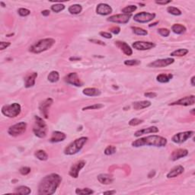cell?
I'll use <instances>...</instances> for the list:
<instances>
[{
  "label": "cell",
  "instance_id": "obj_41",
  "mask_svg": "<svg viewBox=\"0 0 195 195\" xmlns=\"http://www.w3.org/2000/svg\"><path fill=\"white\" fill-rule=\"evenodd\" d=\"M18 15L20 16L26 17L31 14V11L27 9H25V8H21V9H19L18 10Z\"/></svg>",
  "mask_w": 195,
  "mask_h": 195
},
{
  "label": "cell",
  "instance_id": "obj_19",
  "mask_svg": "<svg viewBox=\"0 0 195 195\" xmlns=\"http://www.w3.org/2000/svg\"><path fill=\"white\" fill-rule=\"evenodd\" d=\"M66 138V135L63 132L60 131H54L53 132L52 136L50 139V142L51 143H60V142L63 141Z\"/></svg>",
  "mask_w": 195,
  "mask_h": 195
},
{
  "label": "cell",
  "instance_id": "obj_48",
  "mask_svg": "<svg viewBox=\"0 0 195 195\" xmlns=\"http://www.w3.org/2000/svg\"><path fill=\"white\" fill-rule=\"evenodd\" d=\"M144 96L146 97H150V98H154V97H156V96H157V94L156 92H149L144 93Z\"/></svg>",
  "mask_w": 195,
  "mask_h": 195
},
{
  "label": "cell",
  "instance_id": "obj_39",
  "mask_svg": "<svg viewBox=\"0 0 195 195\" xmlns=\"http://www.w3.org/2000/svg\"><path fill=\"white\" fill-rule=\"evenodd\" d=\"M117 151L116 147L114 146H108L105 149V154L106 156H111V155L114 154Z\"/></svg>",
  "mask_w": 195,
  "mask_h": 195
},
{
  "label": "cell",
  "instance_id": "obj_24",
  "mask_svg": "<svg viewBox=\"0 0 195 195\" xmlns=\"http://www.w3.org/2000/svg\"><path fill=\"white\" fill-rule=\"evenodd\" d=\"M37 77H38V73H31V75H29V76L26 78V79H25V88L28 89V88L33 87L35 85V81H36Z\"/></svg>",
  "mask_w": 195,
  "mask_h": 195
},
{
  "label": "cell",
  "instance_id": "obj_53",
  "mask_svg": "<svg viewBox=\"0 0 195 195\" xmlns=\"http://www.w3.org/2000/svg\"><path fill=\"white\" fill-rule=\"evenodd\" d=\"M155 175H156V171H154V170L151 171V172H149V174L148 175V177L149 178H153V177H154Z\"/></svg>",
  "mask_w": 195,
  "mask_h": 195
},
{
  "label": "cell",
  "instance_id": "obj_5",
  "mask_svg": "<svg viewBox=\"0 0 195 195\" xmlns=\"http://www.w3.org/2000/svg\"><path fill=\"white\" fill-rule=\"evenodd\" d=\"M34 125L33 132L36 137L39 138H44L47 133V125L44 120L38 116L34 117Z\"/></svg>",
  "mask_w": 195,
  "mask_h": 195
},
{
  "label": "cell",
  "instance_id": "obj_4",
  "mask_svg": "<svg viewBox=\"0 0 195 195\" xmlns=\"http://www.w3.org/2000/svg\"><path fill=\"white\" fill-rule=\"evenodd\" d=\"M87 141L88 137H82L76 139L74 141L72 142L68 146L66 147L64 149V154L68 155V156L76 154L83 148V146L87 143Z\"/></svg>",
  "mask_w": 195,
  "mask_h": 195
},
{
  "label": "cell",
  "instance_id": "obj_11",
  "mask_svg": "<svg viewBox=\"0 0 195 195\" xmlns=\"http://www.w3.org/2000/svg\"><path fill=\"white\" fill-rule=\"evenodd\" d=\"M64 80L66 83L73 86H76V87H81L83 86V82L80 80L79 76L76 73H70L66 76Z\"/></svg>",
  "mask_w": 195,
  "mask_h": 195
},
{
  "label": "cell",
  "instance_id": "obj_44",
  "mask_svg": "<svg viewBox=\"0 0 195 195\" xmlns=\"http://www.w3.org/2000/svg\"><path fill=\"white\" fill-rule=\"evenodd\" d=\"M158 33L160 35H162V37H169V34H170V31L167 28H159L158 30Z\"/></svg>",
  "mask_w": 195,
  "mask_h": 195
},
{
  "label": "cell",
  "instance_id": "obj_20",
  "mask_svg": "<svg viewBox=\"0 0 195 195\" xmlns=\"http://www.w3.org/2000/svg\"><path fill=\"white\" fill-rule=\"evenodd\" d=\"M185 171V168L182 165H177L174 167L173 169H171L170 172L167 174L166 177L168 178H173L175 177H178V175H181Z\"/></svg>",
  "mask_w": 195,
  "mask_h": 195
},
{
  "label": "cell",
  "instance_id": "obj_33",
  "mask_svg": "<svg viewBox=\"0 0 195 195\" xmlns=\"http://www.w3.org/2000/svg\"><path fill=\"white\" fill-rule=\"evenodd\" d=\"M47 79L50 82L54 83L57 82L60 79V74L57 71H52L49 73L48 76H47Z\"/></svg>",
  "mask_w": 195,
  "mask_h": 195
},
{
  "label": "cell",
  "instance_id": "obj_34",
  "mask_svg": "<svg viewBox=\"0 0 195 195\" xmlns=\"http://www.w3.org/2000/svg\"><path fill=\"white\" fill-rule=\"evenodd\" d=\"M131 29L133 30V32L137 35H140V36H146L148 34V31L146 30L143 29L139 27H131Z\"/></svg>",
  "mask_w": 195,
  "mask_h": 195
},
{
  "label": "cell",
  "instance_id": "obj_8",
  "mask_svg": "<svg viewBox=\"0 0 195 195\" xmlns=\"http://www.w3.org/2000/svg\"><path fill=\"white\" fill-rule=\"evenodd\" d=\"M194 132L192 130L178 133L175 134V135L172 137V142H174V143L181 144V143H185L187 140L190 139L191 137H192L193 136H194Z\"/></svg>",
  "mask_w": 195,
  "mask_h": 195
},
{
  "label": "cell",
  "instance_id": "obj_52",
  "mask_svg": "<svg viewBox=\"0 0 195 195\" xmlns=\"http://www.w3.org/2000/svg\"><path fill=\"white\" fill-rule=\"evenodd\" d=\"M50 12L49 10H44L41 12V14H42L44 16H48V15H50Z\"/></svg>",
  "mask_w": 195,
  "mask_h": 195
},
{
  "label": "cell",
  "instance_id": "obj_55",
  "mask_svg": "<svg viewBox=\"0 0 195 195\" xmlns=\"http://www.w3.org/2000/svg\"><path fill=\"white\" fill-rule=\"evenodd\" d=\"M81 58H79V57H72L70 58V61H75V60H80Z\"/></svg>",
  "mask_w": 195,
  "mask_h": 195
},
{
  "label": "cell",
  "instance_id": "obj_10",
  "mask_svg": "<svg viewBox=\"0 0 195 195\" xmlns=\"http://www.w3.org/2000/svg\"><path fill=\"white\" fill-rule=\"evenodd\" d=\"M132 17V14H118V15H114L108 18V22H113V23L117 24H127L130 21V18Z\"/></svg>",
  "mask_w": 195,
  "mask_h": 195
},
{
  "label": "cell",
  "instance_id": "obj_32",
  "mask_svg": "<svg viewBox=\"0 0 195 195\" xmlns=\"http://www.w3.org/2000/svg\"><path fill=\"white\" fill-rule=\"evenodd\" d=\"M189 52L188 49L185 48H180L176 50H174L173 52H172L170 54L171 57H184L186 54H188V53Z\"/></svg>",
  "mask_w": 195,
  "mask_h": 195
},
{
  "label": "cell",
  "instance_id": "obj_37",
  "mask_svg": "<svg viewBox=\"0 0 195 195\" xmlns=\"http://www.w3.org/2000/svg\"><path fill=\"white\" fill-rule=\"evenodd\" d=\"M64 9H65V6L64 5L61 4V3L53 5V6H51V10H52L54 12H56V13H59V12L64 10Z\"/></svg>",
  "mask_w": 195,
  "mask_h": 195
},
{
  "label": "cell",
  "instance_id": "obj_36",
  "mask_svg": "<svg viewBox=\"0 0 195 195\" xmlns=\"http://www.w3.org/2000/svg\"><path fill=\"white\" fill-rule=\"evenodd\" d=\"M93 193L94 191L90 188H76V194H92Z\"/></svg>",
  "mask_w": 195,
  "mask_h": 195
},
{
  "label": "cell",
  "instance_id": "obj_14",
  "mask_svg": "<svg viewBox=\"0 0 195 195\" xmlns=\"http://www.w3.org/2000/svg\"><path fill=\"white\" fill-rule=\"evenodd\" d=\"M174 62H175V60L173 58L160 59V60H156L152 62L148 66L149 67H152V68H162V67H165L172 64Z\"/></svg>",
  "mask_w": 195,
  "mask_h": 195
},
{
  "label": "cell",
  "instance_id": "obj_2",
  "mask_svg": "<svg viewBox=\"0 0 195 195\" xmlns=\"http://www.w3.org/2000/svg\"><path fill=\"white\" fill-rule=\"evenodd\" d=\"M167 140L165 137L158 135H153L142 137L138 140H134L132 143V146L136 147V148L144 146L164 147L167 145Z\"/></svg>",
  "mask_w": 195,
  "mask_h": 195
},
{
  "label": "cell",
  "instance_id": "obj_3",
  "mask_svg": "<svg viewBox=\"0 0 195 195\" xmlns=\"http://www.w3.org/2000/svg\"><path fill=\"white\" fill-rule=\"evenodd\" d=\"M56 41L53 38H44L38 41L29 48V51L33 54H41L44 51L50 49L55 44Z\"/></svg>",
  "mask_w": 195,
  "mask_h": 195
},
{
  "label": "cell",
  "instance_id": "obj_13",
  "mask_svg": "<svg viewBox=\"0 0 195 195\" xmlns=\"http://www.w3.org/2000/svg\"><path fill=\"white\" fill-rule=\"evenodd\" d=\"M195 102V96L194 95H190V96L184 97L182 98L179 99L176 101L172 102L169 104L170 106H174V105H181V106H191L194 105Z\"/></svg>",
  "mask_w": 195,
  "mask_h": 195
},
{
  "label": "cell",
  "instance_id": "obj_9",
  "mask_svg": "<svg viewBox=\"0 0 195 195\" xmlns=\"http://www.w3.org/2000/svg\"><path fill=\"white\" fill-rule=\"evenodd\" d=\"M156 18V14L149 13V12H142L136 14L133 16V20L138 23H147Z\"/></svg>",
  "mask_w": 195,
  "mask_h": 195
},
{
  "label": "cell",
  "instance_id": "obj_58",
  "mask_svg": "<svg viewBox=\"0 0 195 195\" xmlns=\"http://www.w3.org/2000/svg\"><path fill=\"white\" fill-rule=\"evenodd\" d=\"M0 4H1L2 6V7H5V6H6V5H5V3L2 2H0Z\"/></svg>",
  "mask_w": 195,
  "mask_h": 195
},
{
  "label": "cell",
  "instance_id": "obj_57",
  "mask_svg": "<svg viewBox=\"0 0 195 195\" xmlns=\"http://www.w3.org/2000/svg\"><path fill=\"white\" fill-rule=\"evenodd\" d=\"M159 23V22H155V23H153V24H151V25H149V28H151V27H153V26H156V25H157V24Z\"/></svg>",
  "mask_w": 195,
  "mask_h": 195
},
{
  "label": "cell",
  "instance_id": "obj_30",
  "mask_svg": "<svg viewBox=\"0 0 195 195\" xmlns=\"http://www.w3.org/2000/svg\"><path fill=\"white\" fill-rule=\"evenodd\" d=\"M34 156L37 159L41 161H47L48 159V155L44 150L39 149L34 153Z\"/></svg>",
  "mask_w": 195,
  "mask_h": 195
},
{
  "label": "cell",
  "instance_id": "obj_31",
  "mask_svg": "<svg viewBox=\"0 0 195 195\" xmlns=\"http://www.w3.org/2000/svg\"><path fill=\"white\" fill-rule=\"evenodd\" d=\"M31 190L27 186H19L15 189V194L28 195L31 194Z\"/></svg>",
  "mask_w": 195,
  "mask_h": 195
},
{
  "label": "cell",
  "instance_id": "obj_38",
  "mask_svg": "<svg viewBox=\"0 0 195 195\" xmlns=\"http://www.w3.org/2000/svg\"><path fill=\"white\" fill-rule=\"evenodd\" d=\"M137 6H134V5H131V6H126L124 9H122V12L124 14H132L133 12L137 10Z\"/></svg>",
  "mask_w": 195,
  "mask_h": 195
},
{
  "label": "cell",
  "instance_id": "obj_56",
  "mask_svg": "<svg viewBox=\"0 0 195 195\" xmlns=\"http://www.w3.org/2000/svg\"><path fill=\"white\" fill-rule=\"evenodd\" d=\"M194 79H195V76H192V78H191V86H195Z\"/></svg>",
  "mask_w": 195,
  "mask_h": 195
},
{
  "label": "cell",
  "instance_id": "obj_16",
  "mask_svg": "<svg viewBox=\"0 0 195 195\" xmlns=\"http://www.w3.org/2000/svg\"><path fill=\"white\" fill-rule=\"evenodd\" d=\"M53 102H54L53 99L50 98V97H48V98L45 99V100H44V101L41 104V105H40L39 106L40 111H41V114H42L43 116H44V117L46 118V119L48 118L49 108L52 105Z\"/></svg>",
  "mask_w": 195,
  "mask_h": 195
},
{
  "label": "cell",
  "instance_id": "obj_17",
  "mask_svg": "<svg viewBox=\"0 0 195 195\" xmlns=\"http://www.w3.org/2000/svg\"><path fill=\"white\" fill-rule=\"evenodd\" d=\"M113 12V9L109 5L105 3H100L97 6L96 12L100 15H110Z\"/></svg>",
  "mask_w": 195,
  "mask_h": 195
},
{
  "label": "cell",
  "instance_id": "obj_59",
  "mask_svg": "<svg viewBox=\"0 0 195 195\" xmlns=\"http://www.w3.org/2000/svg\"><path fill=\"white\" fill-rule=\"evenodd\" d=\"M192 114H194V109H192Z\"/></svg>",
  "mask_w": 195,
  "mask_h": 195
},
{
  "label": "cell",
  "instance_id": "obj_54",
  "mask_svg": "<svg viewBox=\"0 0 195 195\" xmlns=\"http://www.w3.org/2000/svg\"><path fill=\"white\" fill-rule=\"evenodd\" d=\"M104 194H116V191H105L103 193Z\"/></svg>",
  "mask_w": 195,
  "mask_h": 195
},
{
  "label": "cell",
  "instance_id": "obj_35",
  "mask_svg": "<svg viewBox=\"0 0 195 195\" xmlns=\"http://www.w3.org/2000/svg\"><path fill=\"white\" fill-rule=\"evenodd\" d=\"M167 12L171 15H176V16H178V15H181L182 14L181 11L180 9H178L176 7H174V6H169L167 8Z\"/></svg>",
  "mask_w": 195,
  "mask_h": 195
},
{
  "label": "cell",
  "instance_id": "obj_46",
  "mask_svg": "<svg viewBox=\"0 0 195 195\" xmlns=\"http://www.w3.org/2000/svg\"><path fill=\"white\" fill-rule=\"evenodd\" d=\"M99 34H100L102 38H106V39H111V38H112V35H111V34L109 32L101 31V32L99 33Z\"/></svg>",
  "mask_w": 195,
  "mask_h": 195
},
{
  "label": "cell",
  "instance_id": "obj_22",
  "mask_svg": "<svg viewBox=\"0 0 195 195\" xmlns=\"http://www.w3.org/2000/svg\"><path fill=\"white\" fill-rule=\"evenodd\" d=\"M159 131V128L156 127H147V128L142 129V130H137V132H135L134 133V136L137 137H140V136L145 135V134H149V133H156Z\"/></svg>",
  "mask_w": 195,
  "mask_h": 195
},
{
  "label": "cell",
  "instance_id": "obj_29",
  "mask_svg": "<svg viewBox=\"0 0 195 195\" xmlns=\"http://www.w3.org/2000/svg\"><path fill=\"white\" fill-rule=\"evenodd\" d=\"M68 11L70 14H72V15H78V14L82 12V7L79 4L72 5V6H70V7H69Z\"/></svg>",
  "mask_w": 195,
  "mask_h": 195
},
{
  "label": "cell",
  "instance_id": "obj_7",
  "mask_svg": "<svg viewBox=\"0 0 195 195\" xmlns=\"http://www.w3.org/2000/svg\"><path fill=\"white\" fill-rule=\"evenodd\" d=\"M27 124L25 122H19L11 126L8 130V133L12 137H18L26 131Z\"/></svg>",
  "mask_w": 195,
  "mask_h": 195
},
{
  "label": "cell",
  "instance_id": "obj_47",
  "mask_svg": "<svg viewBox=\"0 0 195 195\" xmlns=\"http://www.w3.org/2000/svg\"><path fill=\"white\" fill-rule=\"evenodd\" d=\"M10 45H11L10 42H3V41H2V42L0 43V50H3L9 47Z\"/></svg>",
  "mask_w": 195,
  "mask_h": 195
},
{
  "label": "cell",
  "instance_id": "obj_43",
  "mask_svg": "<svg viewBox=\"0 0 195 195\" xmlns=\"http://www.w3.org/2000/svg\"><path fill=\"white\" fill-rule=\"evenodd\" d=\"M143 122V120H140L139 118H133V119L130 120L129 121V125L130 126H133V127H135V126L139 125V124H142Z\"/></svg>",
  "mask_w": 195,
  "mask_h": 195
},
{
  "label": "cell",
  "instance_id": "obj_18",
  "mask_svg": "<svg viewBox=\"0 0 195 195\" xmlns=\"http://www.w3.org/2000/svg\"><path fill=\"white\" fill-rule=\"evenodd\" d=\"M188 155V151L185 149H178L176 150H174L172 153V160L176 161L178 159H181V158L185 157Z\"/></svg>",
  "mask_w": 195,
  "mask_h": 195
},
{
  "label": "cell",
  "instance_id": "obj_49",
  "mask_svg": "<svg viewBox=\"0 0 195 195\" xmlns=\"http://www.w3.org/2000/svg\"><path fill=\"white\" fill-rule=\"evenodd\" d=\"M110 31L111 33L114 34H118L120 33V31H121V28L119 27H113V28H111L110 29Z\"/></svg>",
  "mask_w": 195,
  "mask_h": 195
},
{
  "label": "cell",
  "instance_id": "obj_21",
  "mask_svg": "<svg viewBox=\"0 0 195 195\" xmlns=\"http://www.w3.org/2000/svg\"><path fill=\"white\" fill-rule=\"evenodd\" d=\"M115 44L127 56H131L133 54V50L131 47L124 41H116Z\"/></svg>",
  "mask_w": 195,
  "mask_h": 195
},
{
  "label": "cell",
  "instance_id": "obj_26",
  "mask_svg": "<svg viewBox=\"0 0 195 195\" xmlns=\"http://www.w3.org/2000/svg\"><path fill=\"white\" fill-rule=\"evenodd\" d=\"M82 93L86 96L90 97L98 96L101 95L100 90L96 89V88H86V89H83Z\"/></svg>",
  "mask_w": 195,
  "mask_h": 195
},
{
  "label": "cell",
  "instance_id": "obj_23",
  "mask_svg": "<svg viewBox=\"0 0 195 195\" xmlns=\"http://www.w3.org/2000/svg\"><path fill=\"white\" fill-rule=\"evenodd\" d=\"M97 181L102 185H110L114 181V178L112 175H108V174H101L97 175Z\"/></svg>",
  "mask_w": 195,
  "mask_h": 195
},
{
  "label": "cell",
  "instance_id": "obj_51",
  "mask_svg": "<svg viewBox=\"0 0 195 195\" xmlns=\"http://www.w3.org/2000/svg\"><path fill=\"white\" fill-rule=\"evenodd\" d=\"M170 2H172V0H169V1H156V4H159V5H167Z\"/></svg>",
  "mask_w": 195,
  "mask_h": 195
},
{
  "label": "cell",
  "instance_id": "obj_6",
  "mask_svg": "<svg viewBox=\"0 0 195 195\" xmlns=\"http://www.w3.org/2000/svg\"><path fill=\"white\" fill-rule=\"evenodd\" d=\"M2 113L6 117L9 118L16 117L22 111V107L18 103H13L11 105H4L1 110Z\"/></svg>",
  "mask_w": 195,
  "mask_h": 195
},
{
  "label": "cell",
  "instance_id": "obj_27",
  "mask_svg": "<svg viewBox=\"0 0 195 195\" xmlns=\"http://www.w3.org/2000/svg\"><path fill=\"white\" fill-rule=\"evenodd\" d=\"M172 31L176 34H183L186 32L187 29L185 26L181 24H175L172 26Z\"/></svg>",
  "mask_w": 195,
  "mask_h": 195
},
{
  "label": "cell",
  "instance_id": "obj_12",
  "mask_svg": "<svg viewBox=\"0 0 195 195\" xmlns=\"http://www.w3.org/2000/svg\"><path fill=\"white\" fill-rule=\"evenodd\" d=\"M86 161L81 160L78 161L77 162L73 164V165H72V167L70 168V172H69V175L71 177H73V178H77L78 177H79V172L84 168V166L86 165Z\"/></svg>",
  "mask_w": 195,
  "mask_h": 195
},
{
  "label": "cell",
  "instance_id": "obj_45",
  "mask_svg": "<svg viewBox=\"0 0 195 195\" xmlns=\"http://www.w3.org/2000/svg\"><path fill=\"white\" fill-rule=\"evenodd\" d=\"M19 172H20L22 175H27L31 172V168L27 167V166H24V167H22L19 169Z\"/></svg>",
  "mask_w": 195,
  "mask_h": 195
},
{
  "label": "cell",
  "instance_id": "obj_25",
  "mask_svg": "<svg viewBox=\"0 0 195 195\" xmlns=\"http://www.w3.org/2000/svg\"><path fill=\"white\" fill-rule=\"evenodd\" d=\"M150 105H151V102L149 101H140L133 102V108L135 110H142L149 108Z\"/></svg>",
  "mask_w": 195,
  "mask_h": 195
},
{
  "label": "cell",
  "instance_id": "obj_50",
  "mask_svg": "<svg viewBox=\"0 0 195 195\" xmlns=\"http://www.w3.org/2000/svg\"><path fill=\"white\" fill-rule=\"evenodd\" d=\"M89 41H91V42H92V43H95V44H100V45L105 46V43L102 42V41H99V40H89Z\"/></svg>",
  "mask_w": 195,
  "mask_h": 195
},
{
  "label": "cell",
  "instance_id": "obj_40",
  "mask_svg": "<svg viewBox=\"0 0 195 195\" xmlns=\"http://www.w3.org/2000/svg\"><path fill=\"white\" fill-rule=\"evenodd\" d=\"M104 108V105L102 104H95L93 105H89V106L85 107L82 108L83 111H86V110H97V109H101V108Z\"/></svg>",
  "mask_w": 195,
  "mask_h": 195
},
{
  "label": "cell",
  "instance_id": "obj_28",
  "mask_svg": "<svg viewBox=\"0 0 195 195\" xmlns=\"http://www.w3.org/2000/svg\"><path fill=\"white\" fill-rule=\"evenodd\" d=\"M172 78H173V75L171 74V73H169V74L162 73V74L158 75L157 77H156V80L160 83H167L169 82Z\"/></svg>",
  "mask_w": 195,
  "mask_h": 195
},
{
  "label": "cell",
  "instance_id": "obj_1",
  "mask_svg": "<svg viewBox=\"0 0 195 195\" xmlns=\"http://www.w3.org/2000/svg\"><path fill=\"white\" fill-rule=\"evenodd\" d=\"M62 181V177L57 173L46 175L38 186V194L51 195L56 192Z\"/></svg>",
  "mask_w": 195,
  "mask_h": 195
},
{
  "label": "cell",
  "instance_id": "obj_15",
  "mask_svg": "<svg viewBox=\"0 0 195 195\" xmlns=\"http://www.w3.org/2000/svg\"><path fill=\"white\" fill-rule=\"evenodd\" d=\"M132 47L137 50H148L156 47V44L149 41H135L133 43Z\"/></svg>",
  "mask_w": 195,
  "mask_h": 195
},
{
  "label": "cell",
  "instance_id": "obj_42",
  "mask_svg": "<svg viewBox=\"0 0 195 195\" xmlns=\"http://www.w3.org/2000/svg\"><path fill=\"white\" fill-rule=\"evenodd\" d=\"M141 63V62L138 60H129L124 61V64L128 66H138Z\"/></svg>",
  "mask_w": 195,
  "mask_h": 195
}]
</instances>
